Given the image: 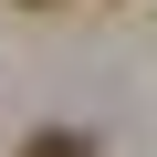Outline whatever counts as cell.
Masks as SVG:
<instances>
[{
    "label": "cell",
    "instance_id": "obj_1",
    "mask_svg": "<svg viewBox=\"0 0 157 157\" xmlns=\"http://www.w3.org/2000/svg\"><path fill=\"white\" fill-rule=\"evenodd\" d=\"M21 157H94V136H73V126H42V136H32Z\"/></svg>",
    "mask_w": 157,
    "mask_h": 157
},
{
    "label": "cell",
    "instance_id": "obj_2",
    "mask_svg": "<svg viewBox=\"0 0 157 157\" xmlns=\"http://www.w3.org/2000/svg\"><path fill=\"white\" fill-rule=\"evenodd\" d=\"M21 11H63V0H21Z\"/></svg>",
    "mask_w": 157,
    "mask_h": 157
}]
</instances>
